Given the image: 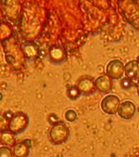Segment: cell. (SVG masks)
<instances>
[{
	"mask_svg": "<svg viewBox=\"0 0 139 157\" xmlns=\"http://www.w3.org/2000/svg\"><path fill=\"white\" fill-rule=\"evenodd\" d=\"M107 75L111 79L119 80L121 79L124 74V66L119 60H112L107 64L106 67Z\"/></svg>",
	"mask_w": 139,
	"mask_h": 157,
	"instance_id": "obj_4",
	"label": "cell"
},
{
	"mask_svg": "<svg viewBox=\"0 0 139 157\" xmlns=\"http://www.w3.org/2000/svg\"><path fill=\"white\" fill-rule=\"evenodd\" d=\"M77 88L80 92V95L90 96L95 93L96 88H95L94 82L90 78H82L79 81Z\"/></svg>",
	"mask_w": 139,
	"mask_h": 157,
	"instance_id": "obj_8",
	"label": "cell"
},
{
	"mask_svg": "<svg viewBox=\"0 0 139 157\" xmlns=\"http://www.w3.org/2000/svg\"><path fill=\"white\" fill-rule=\"evenodd\" d=\"M22 51L27 59L34 60L38 55V48L36 44H27L22 48Z\"/></svg>",
	"mask_w": 139,
	"mask_h": 157,
	"instance_id": "obj_12",
	"label": "cell"
},
{
	"mask_svg": "<svg viewBox=\"0 0 139 157\" xmlns=\"http://www.w3.org/2000/svg\"><path fill=\"white\" fill-rule=\"evenodd\" d=\"M120 105L119 98L116 95H107L101 101V109L107 115H116Z\"/></svg>",
	"mask_w": 139,
	"mask_h": 157,
	"instance_id": "obj_3",
	"label": "cell"
},
{
	"mask_svg": "<svg viewBox=\"0 0 139 157\" xmlns=\"http://www.w3.org/2000/svg\"><path fill=\"white\" fill-rule=\"evenodd\" d=\"M2 94L1 93H0V101L2 100Z\"/></svg>",
	"mask_w": 139,
	"mask_h": 157,
	"instance_id": "obj_18",
	"label": "cell"
},
{
	"mask_svg": "<svg viewBox=\"0 0 139 157\" xmlns=\"http://www.w3.org/2000/svg\"><path fill=\"white\" fill-rule=\"evenodd\" d=\"M67 95H68V98H69L70 100L76 101L80 98V93L77 87H73V88H71L68 89V92H67Z\"/></svg>",
	"mask_w": 139,
	"mask_h": 157,
	"instance_id": "obj_13",
	"label": "cell"
},
{
	"mask_svg": "<svg viewBox=\"0 0 139 157\" xmlns=\"http://www.w3.org/2000/svg\"><path fill=\"white\" fill-rule=\"evenodd\" d=\"M32 149L31 141L26 139L16 143L12 147V151L15 157H29Z\"/></svg>",
	"mask_w": 139,
	"mask_h": 157,
	"instance_id": "obj_6",
	"label": "cell"
},
{
	"mask_svg": "<svg viewBox=\"0 0 139 157\" xmlns=\"http://www.w3.org/2000/svg\"><path fill=\"white\" fill-rule=\"evenodd\" d=\"M64 118L68 122L73 123L77 119V114L73 109H69V110H66L65 113H64Z\"/></svg>",
	"mask_w": 139,
	"mask_h": 157,
	"instance_id": "obj_14",
	"label": "cell"
},
{
	"mask_svg": "<svg viewBox=\"0 0 139 157\" xmlns=\"http://www.w3.org/2000/svg\"><path fill=\"white\" fill-rule=\"evenodd\" d=\"M0 143L5 147H13L16 144V138L9 131H2L0 132Z\"/></svg>",
	"mask_w": 139,
	"mask_h": 157,
	"instance_id": "obj_11",
	"label": "cell"
},
{
	"mask_svg": "<svg viewBox=\"0 0 139 157\" xmlns=\"http://www.w3.org/2000/svg\"><path fill=\"white\" fill-rule=\"evenodd\" d=\"M49 57L54 65H61L66 61L65 51L59 46H52L49 50Z\"/></svg>",
	"mask_w": 139,
	"mask_h": 157,
	"instance_id": "obj_7",
	"label": "cell"
},
{
	"mask_svg": "<svg viewBox=\"0 0 139 157\" xmlns=\"http://www.w3.org/2000/svg\"><path fill=\"white\" fill-rule=\"evenodd\" d=\"M29 124V118L25 113L20 111L16 113L10 120L7 131L13 135L21 134L27 129Z\"/></svg>",
	"mask_w": 139,
	"mask_h": 157,
	"instance_id": "obj_1",
	"label": "cell"
},
{
	"mask_svg": "<svg viewBox=\"0 0 139 157\" xmlns=\"http://www.w3.org/2000/svg\"><path fill=\"white\" fill-rule=\"evenodd\" d=\"M117 113H118L119 117L123 120H131L136 113V105L133 101H124L122 103H120Z\"/></svg>",
	"mask_w": 139,
	"mask_h": 157,
	"instance_id": "obj_5",
	"label": "cell"
},
{
	"mask_svg": "<svg viewBox=\"0 0 139 157\" xmlns=\"http://www.w3.org/2000/svg\"><path fill=\"white\" fill-rule=\"evenodd\" d=\"M94 85L96 90L102 93H107L112 89V79L107 75H101L94 80Z\"/></svg>",
	"mask_w": 139,
	"mask_h": 157,
	"instance_id": "obj_9",
	"label": "cell"
},
{
	"mask_svg": "<svg viewBox=\"0 0 139 157\" xmlns=\"http://www.w3.org/2000/svg\"><path fill=\"white\" fill-rule=\"evenodd\" d=\"M9 124V120L7 116H5L2 114H0V132L7 130V128H8Z\"/></svg>",
	"mask_w": 139,
	"mask_h": 157,
	"instance_id": "obj_17",
	"label": "cell"
},
{
	"mask_svg": "<svg viewBox=\"0 0 139 157\" xmlns=\"http://www.w3.org/2000/svg\"><path fill=\"white\" fill-rule=\"evenodd\" d=\"M49 136L54 145H62L69 137V128L63 123H55L51 127Z\"/></svg>",
	"mask_w": 139,
	"mask_h": 157,
	"instance_id": "obj_2",
	"label": "cell"
},
{
	"mask_svg": "<svg viewBox=\"0 0 139 157\" xmlns=\"http://www.w3.org/2000/svg\"><path fill=\"white\" fill-rule=\"evenodd\" d=\"M133 85L134 84H133V82H132L131 79H129L127 77L120 79V87L124 90H129L133 87Z\"/></svg>",
	"mask_w": 139,
	"mask_h": 157,
	"instance_id": "obj_16",
	"label": "cell"
},
{
	"mask_svg": "<svg viewBox=\"0 0 139 157\" xmlns=\"http://www.w3.org/2000/svg\"><path fill=\"white\" fill-rule=\"evenodd\" d=\"M0 157H15L11 147L1 146L0 147Z\"/></svg>",
	"mask_w": 139,
	"mask_h": 157,
	"instance_id": "obj_15",
	"label": "cell"
},
{
	"mask_svg": "<svg viewBox=\"0 0 139 157\" xmlns=\"http://www.w3.org/2000/svg\"><path fill=\"white\" fill-rule=\"evenodd\" d=\"M124 73L129 79L139 78V62L136 60L129 61L124 66Z\"/></svg>",
	"mask_w": 139,
	"mask_h": 157,
	"instance_id": "obj_10",
	"label": "cell"
}]
</instances>
